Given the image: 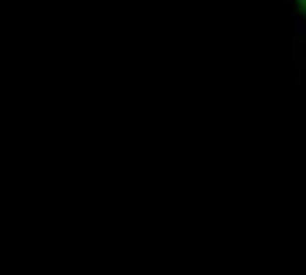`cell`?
<instances>
[{"mask_svg": "<svg viewBox=\"0 0 306 275\" xmlns=\"http://www.w3.org/2000/svg\"><path fill=\"white\" fill-rule=\"evenodd\" d=\"M296 3V8H298V14L303 16V21H306V0H293Z\"/></svg>", "mask_w": 306, "mask_h": 275, "instance_id": "obj_1", "label": "cell"}]
</instances>
